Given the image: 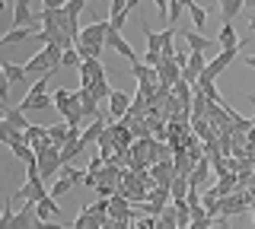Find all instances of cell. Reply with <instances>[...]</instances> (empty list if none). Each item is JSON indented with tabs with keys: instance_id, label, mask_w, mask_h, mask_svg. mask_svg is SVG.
<instances>
[{
	"instance_id": "1",
	"label": "cell",
	"mask_w": 255,
	"mask_h": 229,
	"mask_svg": "<svg viewBox=\"0 0 255 229\" xmlns=\"http://www.w3.org/2000/svg\"><path fill=\"white\" fill-rule=\"evenodd\" d=\"M246 210H252L249 191H233L230 197H220V207H217L220 217H239V213H246Z\"/></svg>"
},
{
	"instance_id": "2",
	"label": "cell",
	"mask_w": 255,
	"mask_h": 229,
	"mask_svg": "<svg viewBox=\"0 0 255 229\" xmlns=\"http://www.w3.org/2000/svg\"><path fill=\"white\" fill-rule=\"evenodd\" d=\"M64 169V159H61V150L58 147H48L38 153V172H42L45 181H54V175Z\"/></svg>"
},
{
	"instance_id": "3",
	"label": "cell",
	"mask_w": 255,
	"mask_h": 229,
	"mask_svg": "<svg viewBox=\"0 0 255 229\" xmlns=\"http://www.w3.org/2000/svg\"><path fill=\"white\" fill-rule=\"evenodd\" d=\"M42 26V13H32L29 0H13V29Z\"/></svg>"
},
{
	"instance_id": "4",
	"label": "cell",
	"mask_w": 255,
	"mask_h": 229,
	"mask_svg": "<svg viewBox=\"0 0 255 229\" xmlns=\"http://www.w3.org/2000/svg\"><path fill=\"white\" fill-rule=\"evenodd\" d=\"M109 19H96L90 26H83V32H80L77 42H86V45H102L106 48V38H109Z\"/></svg>"
},
{
	"instance_id": "5",
	"label": "cell",
	"mask_w": 255,
	"mask_h": 229,
	"mask_svg": "<svg viewBox=\"0 0 255 229\" xmlns=\"http://www.w3.org/2000/svg\"><path fill=\"white\" fill-rule=\"evenodd\" d=\"M10 229H45V220L35 213V204H26V207L13 217V226Z\"/></svg>"
},
{
	"instance_id": "6",
	"label": "cell",
	"mask_w": 255,
	"mask_h": 229,
	"mask_svg": "<svg viewBox=\"0 0 255 229\" xmlns=\"http://www.w3.org/2000/svg\"><path fill=\"white\" fill-rule=\"evenodd\" d=\"M109 26H112V22H109ZM106 48H112V51H118V54H122V58H128V61H131V64H140V58H137V54H134V48H131V45L125 42V35L118 32V29H109V38H106Z\"/></svg>"
},
{
	"instance_id": "7",
	"label": "cell",
	"mask_w": 255,
	"mask_h": 229,
	"mask_svg": "<svg viewBox=\"0 0 255 229\" xmlns=\"http://www.w3.org/2000/svg\"><path fill=\"white\" fill-rule=\"evenodd\" d=\"M0 74L10 80V86H26V80H29L26 64H16V61H0ZM26 89H29V86H26Z\"/></svg>"
},
{
	"instance_id": "8",
	"label": "cell",
	"mask_w": 255,
	"mask_h": 229,
	"mask_svg": "<svg viewBox=\"0 0 255 229\" xmlns=\"http://www.w3.org/2000/svg\"><path fill=\"white\" fill-rule=\"evenodd\" d=\"M102 76H106L102 61H83V64H80V83H83V89H93V83L102 80Z\"/></svg>"
},
{
	"instance_id": "9",
	"label": "cell",
	"mask_w": 255,
	"mask_h": 229,
	"mask_svg": "<svg viewBox=\"0 0 255 229\" xmlns=\"http://www.w3.org/2000/svg\"><path fill=\"white\" fill-rule=\"evenodd\" d=\"M128 108H131V92L115 89V92H112V99H109V115H112V118H118V121H125Z\"/></svg>"
},
{
	"instance_id": "10",
	"label": "cell",
	"mask_w": 255,
	"mask_h": 229,
	"mask_svg": "<svg viewBox=\"0 0 255 229\" xmlns=\"http://www.w3.org/2000/svg\"><path fill=\"white\" fill-rule=\"evenodd\" d=\"M109 217H112V220H128V223H131V217H134L131 201H128L125 194H115V197L109 201Z\"/></svg>"
},
{
	"instance_id": "11",
	"label": "cell",
	"mask_w": 255,
	"mask_h": 229,
	"mask_svg": "<svg viewBox=\"0 0 255 229\" xmlns=\"http://www.w3.org/2000/svg\"><path fill=\"white\" fill-rule=\"evenodd\" d=\"M42 35V29L38 26H26V29H10L3 38H0V45H16V42H32V38Z\"/></svg>"
},
{
	"instance_id": "12",
	"label": "cell",
	"mask_w": 255,
	"mask_h": 229,
	"mask_svg": "<svg viewBox=\"0 0 255 229\" xmlns=\"http://www.w3.org/2000/svg\"><path fill=\"white\" fill-rule=\"evenodd\" d=\"M217 45L223 51H233L243 45V38H239V32L233 29V22H223V29H220V35H217Z\"/></svg>"
},
{
	"instance_id": "13",
	"label": "cell",
	"mask_w": 255,
	"mask_h": 229,
	"mask_svg": "<svg viewBox=\"0 0 255 229\" xmlns=\"http://www.w3.org/2000/svg\"><path fill=\"white\" fill-rule=\"evenodd\" d=\"M35 213H38L42 220H61V217H64L61 207H58V201H54L51 194H48L45 201H38V204H35Z\"/></svg>"
},
{
	"instance_id": "14",
	"label": "cell",
	"mask_w": 255,
	"mask_h": 229,
	"mask_svg": "<svg viewBox=\"0 0 255 229\" xmlns=\"http://www.w3.org/2000/svg\"><path fill=\"white\" fill-rule=\"evenodd\" d=\"M54 105V99L48 96H22V102H19V112H38V108H51Z\"/></svg>"
},
{
	"instance_id": "15",
	"label": "cell",
	"mask_w": 255,
	"mask_h": 229,
	"mask_svg": "<svg viewBox=\"0 0 255 229\" xmlns=\"http://www.w3.org/2000/svg\"><path fill=\"white\" fill-rule=\"evenodd\" d=\"M0 144L13 150L16 144H26V134H22V131H16V128H10L6 121H0Z\"/></svg>"
},
{
	"instance_id": "16",
	"label": "cell",
	"mask_w": 255,
	"mask_h": 229,
	"mask_svg": "<svg viewBox=\"0 0 255 229\" xmlns=\"http://www.w3.org/2000/svg\"><path fill=\"white\" fill-rule=\"evenodd\" d=\"M0 121H6L10 128L22 131V134H26V128H29V118H26V112H19V108H3V118H0Z\"/></svg>"
},
{
	"instance_id": "17",
	"label": "cell",
	"mask_w": 255,
	"mask_h": 229,
	"mask_svg": "<svg viewBox=\"0 0 255 229\" xmlns=\"http://www.w3.org/2000/svg\"><path fill=\"white\" fill-rule=\"evenodd\" d=\"M179 38L188 42V51H207L211 48V38H207L204 32H195V29H191V32H179Z\"/></svg>"
},
{
	"instance_id": "18",
	"label": "cell",
	"mask_w": 255,
	"mask_h": 229,
	"mask_svg": "<svg viewBox=\"0 0 255 229\" xmlns=\"http://www.w3.org/2000/svg\"><path fill=\"white\" fill-rule=\"evenodd\" d=\"M67 137H70V124H54V128H48V144H51V147L64 150Z\"/></svg>"
},
{
	"instance_id": "19",
	"label": "cell",
	"mask_w": 255,
	"mask_h": 229,
	"mask_svg": "<svg viewBox=\"0 0 255 229\" xmlns=\"http://www.w3.org/2000/svg\"><path fill=\"white\" fill-rule=\"evenodd\" d=\"M243 6H246V0H220V16H223V22H233L239 13H243Z\"/></svg>"
},
{
	"instance_id": "20",
	"label": "cell",
	"mask_w": 255,
	"mask_h": 229,
	"mask_svg": "<svg viewBox=\"0 0 255 229\" xmlns=\"http://www.w3.org/2000/svg\"><path fill=\"white\" fill-rule=\"evenodd\" d=\"M131 74L137 76L140 83H153V86H159V74H156L153 67H147L143 61H140V64H131Z\"/></svg>"
},
{
	"instance_id": "21",
	"label": "cell",
	"mask_w": 255,
	"mask_h": 229,
	"mask_svg": "<svg viewBox=\"0 0 255 229\" xmlns=\"http://www.w3.org/2000/svg\"><path fill=\"white\" fill-rule=\"evenodd\" d=\"M106 131H109V124L102 121V118H96V121L90 124V128H83V140H86V144H90V140H96V144H99V140H102V134H106Z\"/></svg>"
},
{
	"instance_id": "22",
	"label": "cell",
	"mask_w": 255,
	"mask_h": 229,
	"mask_svg": "<svg viewBox=\"0 0 255 229\" xmlns=\"http://www.w3.org/2000/svg\"><path fill=\"white\" fill-rule=\"evenodd\" d=\"M77 51L83 61H102V54H106L102 45H86V42H77Z\"/></svg>"
},
{
	"instance_id": "23",
	"label": "cell",
	"mask_w": 255,
	"mask_h": 229,
	"mask_svg": "<svg viewBox=\"0 0 255 229\" xmlns=\"http://www.w3.org/2000/svg\"><path fill=\"white\" fill-rule=\"evenodd\" d=\"M172 165H175V172H179V175H191V172H195V169H191V159H188V156H185V150H175V156H172Z\"/></svg>"
},
{
	"instance_id": "24",
	"label": "cell",
	"mask_w": 255,
	"mask_h": 229,
	"mask_svg": "<svg viewBox=\"0 0 255 229\" xmlns=\"http://www.w3.org/2000/svg\"><path fill=\"white\" fill-rule=\"evenodd\" d=\"M80 102H83V115H99V105H96V96L90 89H77Z\"/></svg>"
},
{
	"instance_id": "25",
	"label": "cell",
	"mask_w": 255,
	"mask_h": 229,
	"mask_svg": "<svg viewBox=\"0 0 255 229\" xmlns=\"http://www.w3.org/2000/svg\"><path fill=\"white\" fill-rule=\"evenodd\" d=\"M188 13H191V22H195V32H204V26H207V10H204L201 3H195Z\"/></svg>"
},
{
	"instance_id": "26",
	"label": "cell",
	"mask_w": 255,
	"mask_h": 229,
	"mask_svg": "<svg viewBox=\"0 0 255 229\" xmlns=\"http://www.w3.org/2000/svg\"><path fill=\"white\" fill-rule=\"evenodd\" d=\"M90 92L96 96V102H99L102 96H106V99H112V92H115V89H112V86H109V80L102 76V80H96V83H93V89H90Z\"/></svg>"
},
{
	"instance_id": "27",
	"label": "cell",
	"mask_w": 255,
	"mask_h": 229,
	"mask_svg": "<svg viewBox=\"0 0 255 229\" xmlns=\"http://www.w3.org/2000/svg\"><path fill=\"white\" fill-rule=\"evenodd\" d=\"M195 165H198V169L188 175V181H191V188H201V181L207 178V172H211V169H207V162H204V159H201V162H195Z\"/></svg>"
},
{
	"instance_id": "28",
	"label": "cell",
	"mask_w": 255,
	"mask_h": 229,
	"mask_svg": "<svg viewBox=\"0 0 255 229\" xmlns=\"http://www.w3.org/2000/svg\"><path fill=\"white\" fill-rule=\"evenodd\" d=\"M70 188H74V181H67V178H54V181H51V197L58 201V197H64V194L70 191Z\"/></svg>"
},
{
	"instance_id": "29",
	"label": "cell",
	"mask_w": 255,
	"mask_h": 229,
	"mask_svg": "<svg viewBox=\"0 0 255 229\" xmlns=\"http://www.w3.org/2000/svg\"><path fill=\"white\" fill-rule=\"evenodd\" d=\"M61 178H67V181H74V185H77V181H86V172L83 169H74V165H64Z\"/></svg>"
},
{
	"instance_id": "30",
	"label": "cell",
	"mask_w": 255,
	"mask_h": 229,
	"mask_svg": "<svg viewBox=\"0 0 255 229\" xmlns=\"http://www.w3.org/2000/svg\"><path fill=\"white\" fill-rule=\"evenodd\" d=\"M80 64H83V58H80V51H77V48L64 51V67H77V70H80Z\"/></svg>"
},
{
	"instance_id": "31",
	"label": "cell",
	"mask_w": 255,
	"mask_h": 229,
	"mask_svg": "<svg viewBox=\"0 0 255 229\" xmlns=\"http://www.w3.org/2000/svg\"><path fill=\"white\" fill-rule=\"evenodd\" d=\"M51 99H54V105H58V108H64L70 99H74V92H70V89H54V92H51Z\"/></svg>"
},
{
	"instance_id": "32",
	"label": "cell",
	"mask_w": 255,
	"mask_h": 229,
	"mask_svg": "<svg viewBox=\"0 0 255 229\" xmlns=\"http://www.w3.org/2000/svg\"><path fill=\"white\" fill-rule=\"evenodd\" d=\"M13 217H16V213L10 210V204H6V207H3V217H0V229H10L13 226Z\"/></svg>"
},
{
	"instance_id": "33",
	"label": "cell",
	"mask_w": 255,
	"mask_h": 229,
	"mask_svg": "<svg viewBox=\"0 0 255 229\" xmlns=\"http://www.w3.org/2000/svg\"><path fill=\"white\" fill-rule=\"evenodd\" d=\"M42 3H45V10H64L70 0H42Z\"/></svg>"
},
{
	"instance_id": "34",
	"label": "cell",
	"mask_w": 255,
	"mask_h": 229,
	"mask_svg": "<svg viewBox=\"0 0 255 229\" xmlns=\"http://www.w3.org/2000/svg\"><path fill=\"white\" fill-rule=\"evenodd\" d=\"M140 3H143V0H128V13H134V10H137Z\"/></svg>"
},
{
	"instance_id": "35",
	"label": "cell",
	"mask_w": 255,
	"mask_h": 229,
	"mask_svg": "<svg viewBox=\"0 0 255 229\" xmlns=\"http://www.w3.org/2000/svg\"><path fill=\"white\" fill-rule=\"evenodd\" d=\"M246 67H252V70H255V54H246Z\"/></svg>"
},
{
	"instance_id": "36",
	"label": "cell",
	"mask_w": 255,
	"mask_h": 229,
	"mask_svg": "<svg viewBox=\"0 0 255 229\" xmlns=\"http://www.w3.org/2000/svg\"><path fill=\"white\" fill-rule=\"evenodd\" d=\"M249 29H252V32H255V16H249Z\"/></svg>"
},
{
	"instance_id": "37",
	"label": "cell",
	"mask_w": 255,
	"mask_h": 229,
	"mask_svg": "<svg viewBox=\"0 0 255 229\" xmlns=\"http://www.w3.org/2000/svg\"><path fill=\"white\" fill-rule=\"evenodd\" d=\"M246 6H252V10H255V0H246Z\"/></svg>"
},
{
	"instance_id": "38",
	"label": "cell",
	"mask_w": 255,
	"mask_h": 229,
	"mask_svg": "<svg viewBox=\"0 0 255 229\" xmlns=\"http://www.w3.org/2000/svg\"><path fill=\"white\" fill-rule=\"evenodd\" d=\"M252 223H255V213H252Z\"/></svg>"
}]
</instances>
